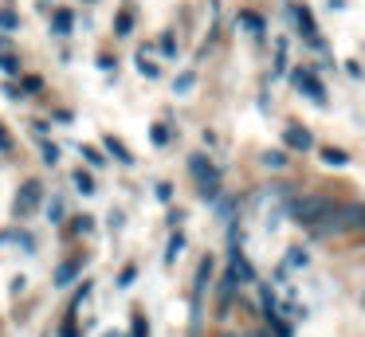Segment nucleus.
Instances as JSON below:
<instances>
[{"label":"nucleus","mask_w":365,"mask_h":337,"mask_svg":"<svg viewBox=\"0 0 365 337\" xmlns=\"http://www.w3.org/2000/svg\"><path fill=\"white\" fill-rule=\"evenodd\" d=\"M334 208H338V204H334L330 196H294V200L287 204V212H291L294 224H307V227L322 224Z\"/></svg>","instance_id":"1"},{"label":"nucleus","mask_w":365,"mask_h":337,"mask_svg":"<svg viewBox=\"0 0 365 337\" xmlns=\"http://www.w3.org/2000/svg\"><path fill=\"white\" fill-rule=\"evenodd\" d=\"M189 169L197 172V180H200V196H205V200H216V196H220V172H216L205 157H189Z\"/></svg>","instance_id":"2"},{"label":"nucleus","mask_w":365,"mask_h":337,"mask_svg":"<svg viewBox=\"0 0 365 337\" xmlns=\"http://www.w3.org/2000/svg\"><path fill=\"white\" fill-rule=\"evenodd\" d=\"M294 83H299V90H307V94H310V98H314V102H322V98H326L322 83H318V78L310 75V71H294Z\"/></svg>","instance_id":"3"},{"label":"nucleus","mask_w":365,"mask_h":337,"mask_svg":"<svg viewBox=\"0 0 365 337\" xmlns=\"http://www.w3.org/2000/svg\"><path fill=\"white\" fill-rule=\"evenodd\" d=\"M40 188H43V185H36V180H28V185H24V192H20V200H16V212H20V216L36 208V200H40Z\"/></svg>","instance_id":"4"},{"label":"nucleus","mask_w":365,"mask_h":337,"mask_svg":"<svg viewBox=\"0 0 365 337\" xmlns=\"http://www.w3.org/2000/svg\"><path fill=\"white\" fill-rule=\"evenodd\" d=\"M232 279L236 282H252L255 279V271H252V263H247L240 251H232Z\"/></svg>","instance_id":"5"},{"label":"nucleus","mask_w":365,"mask_h":337,"mask_svg":"<svg viewBox=\"0 0 365 337\" xmlns=\"http://www.w3.org/2000/svg\"><path fill=\"white\" fill-rule=\"evenodd\" d=\"M283 138H287V145H291V149H310V145H314V138H310L307 130H299V125H287Z\"/></svg>","instance_id":"6"},{"label":"nucleus","mask_w":365,"mask_h":337,"mask_svg":"<svg viewBox=\"0 0 365 337\" xmlns=\"http://www.w3.org/2000/svg\"><path fill=\"white\" fill-rule=\"evenodd\" d=\"M294 20H299V28H302V36H310V39H314V16H310L307 12V8H294Z\"/></svg>","instance_id":"7"},{"label":"nucleus","mask_w":365,"mask_h":337,"mask_svg":"<svg viewBox=\"0 0 365 337\" xmlns=\"http://www.w3.org/2000/svg\"><path fill=\"white\" fill-rule=\"evenodd\" d=\"M71 24H75V16L67 12V8H56V36H67V31H71Z\"/></svg>","instance_id":"8"},{"label":"nucleus","mask_w":365,"mask_h":337,"mask_svg":"<svg viewBox=\"0 0 365 337\" xmlns=\"http://www.w3.org/2000/svg\"><path fill=\"white\" fill-rule=\"evenodd\" d=\"M130 28H134V12H130V8H122L118 24H114V36H130Z\"/></svg>","instance_id":"9"},{"label":"nucleus","mask_w":365,"mask_h":337,"mask_svg":"<svg viewBox=\"0 0 365 337\" xmlns=\"http://www.w3.org/2000/svg\"><path fill=\"white\" fill-rule=\"evenodd\" d=\"M75 274H79V263H63V266L56 271V286H67V282H71Z\"/></svg>","instance_id":"10"},{"label":"nucleus","mask_w":365,"mask_h":337,"mask_svg":"<svg viewBox=\"0 0 365 337\" xmlns=\"http://www.w3.org/2000/svg\"><path fill=\"white\" fill-rule=\"evenodd\" d=\"M106 149H110V153H114V157H118V161H122V165H130V161H134V157H130V149H126V145H122V141H114V138H106Z\"/></svg>","instance_id":"11"},{"label":"nucleus","mask_w":365,"mask_h":337,"mask_svg":"<svg viewBox=\"0 0 365 337\" xmlns=\"http://www.w3.org/2000/svg\"><path fill=\"white\" fill-rule=\"evenodd\" d=\"M263 165H267V169H283L287 153H283V149H271V153H263Z\"/></svg>","instance_id":"12"},{"label":"nucleus","mask_w":365,"mask_h":337,"mask_svg":"<svg viewBox=\"0 0 365 337\" xmlns=\"http://www.w3.org/2000/svg\"><path fill=\"white\" fill-rule=\"evenodd\" d=\"M75 188H79V192H83V196H91V192H95V180H91V177H87V172H83V169H79V172H75Z\"/></svg>","instance_id":"13"},{"label":"nucleus","mask_w":365,"mask_h":337,"mask_svg":"<svg viewBox=\"0 0 365 337\" xmlns=\"http://www.w3.org/2000/svg\"><path fill=\"white\" fill-rule=\"evenodd\" d=\"M130 337H150V326H145V313H134V326H130Z\"/></svg>","instance_id":"14"},{"label":"nucleus","mask_w":365,"mask_h":337,"mask_svg":"<svg viewBox=\"0 0 365 337\" xmlns=\"http://www.w3.org/2000/svg\"><path fill=\"white\" fill-rule=\"evenodd\" d=\"M138 71H142L145 78H153V75H158V63H150V59H145V51H138Z\"/></svg>","instance_id":"15"},{"label":"nucleus","mask_w":365,"mask_h":337,"mask_svg":"<svg viewBox=\"0 0 365 337\" xmlns=\"http://www.w3.org/2000/svg\"><path fill=\"white\" fill-rule=\"evenodd\" d=\"M322 161H326V165H346L349 157L341 153V149H322Z\"/></svg>","instance_id":"16"},{"label":"nucleus","mask_w":365,"mask_h":337,"mask_svg":"<svg viewBox=\"0 0 365 337\" xmlns=\"http://www.w3.org/2000/svg\"><path fill=\"white\" fill-rule=\"evenodd\" d=\"M240 24H244V28H252V31H263V20L255 12H240Z\"/></svg>","instance_id":"17"},{"label":"nucleus","mask_w":365,"mask_h":337,"mask_svg":"<svg viewBox=\"0 0 365 337\" xmlns=\"http://www.w3.org/2000/svg\"><path fill=\"white\" fill-rule=\"evenodd\" d=\"M192 83H197V75L192 71H185L181 78H177V94H185V90H192Z\"/></svg>","instance_id":"18"},{"label":"nucleus","mask_w":365,"mask_h":337,"mask_svg":"<svg viewBox=\"0 0 365 337\" xmlns=\"http://www.w3.org/2000/svg\"><path fill=\"white\" fill-rule=\"evenodd\" d=\"M181 247H185V235H173V239H169V255H165L169 263H173V259L181 255Z\"/></svg>","instance_id":"19"},{"label":"nucleus","mask_w":365,"mask_h":337,"mask_svg":"<svg viewBox=\"0 0 365 337\" xmlns=\"http://www.w3.org/2000/svg\"><path fill=\"white\" fill-rule=\"evenodd\" d=\"M0 67L9 71V75H16V71H20V63H16V59H12V55H0Z\"/></svg>","instance_id":"20"},{"label":"nucleus","mask_w":365,"mask_h":337,"mask_svg":"<svg viewBox=\"0 0 365 337\" xmlns=\"http://www.w3.org/2000/svg\"><path fill=\"white\" fill-rule=\"evenodd\" d=\"M153 141H158V145H165V141H169V130H165V125H153Z\"/></svg>","instance_id":"21"},{"label":"nucleus","mask_w":365,"mask_h":337,"mask_svg":"<svg viewBox=\"0 0 365 337\" xmlns=\"http://www.w3.org/2000/svg\"><path fill=\"white\" fill-rule=\"evenodd\" d=\"M43 161L56 165V161H59V149H56V145H43Z\"/></svg>","instance_id":"22"},{"label":"nucleus","mask_w":365,"mask_h":337,"mask_svg":"<svg viewBox=\"0 0 365 337\" xmlns=\"http://www.w3.org/2000/svg\"><path fill=\"white\" fill-rule=\"evenodd\" d=\"M134 274H138V271H134V266H126V271H122V274H118V286H130V282H134Z\"/></svg>","instance_id":"23"},{"label":"nucleus","mask_w":365,"mask_h":337,"mask_svg":"<svg viewBox=\"0 0 365 337\" xmlns=\"http://www.w3.org/2000/svg\"><path fill=\"white\" fill-rule=\"evenodd\" d=\"M16 16H12V12H0V28H16Z\"/></svg>","instance_id":"24"},{"label":"nucleus","mask_w":365,"mask_h":337,"mask_svg":"<svg viewBox=\"0 0 365 337\" xmlns=\"http://www.w3.org/2000/svg\"><path fill=\"white\" fill-rule=\"evenodd\" d=\"M91 227H95V224H91V216H83V219H75V232H83V235H87V232H91Z\"/></svg>","instance_id":"25"},{"label":"nucleus","mask_w":365,"mask_h":337,"mask_svg":"<svg viewBox=\"0 0 365 337\" xmlns=\"http://www.w3.org/2000/svg\"><path fill=\"white\" fill-rule=\"evenodd\" d=\"M83 157H87L91 165H103V157H98V149H83Z\"/></svg>","instance_id":"26"},{"label":"nucleus","mask_w":365,"mask_h":337,"mask_svg":"<svg viewBox=\"0 0 365 337\" xmlns=\"http://www.w3.org/2000/svg\"><path fill=\"white\" fill-rule=\"evenodd\" d=\"M9 145H12V141H9V133L0 130V149H9Z\"/></svg>","instance_id":"27"},{"label":"nucleus","mask_w":365,"mask_h":337,"mask_svg":"<svg viewBox=\"0 0 365 337\" xmlns=\"http://www.w3.org/2000/svg\"><path fill=\"white\" fill-rule=\"evenodd\" d=\"M255 337H267V333H255Z\"/></svg>","instance_id":"28"},{"label":"nucleus","mask_w":365,"mask_h":337,"mask_svg":"<svg viewBox=\"0 0 365 337\" xmlns=\"http://www.w3.org/2000/svg\"><path fill=\"white\" fill-rule=\"evenodd\" d=\"M106 337H114V333H106Z\"/></svg>","instance_id":"29"}]
</instances>
